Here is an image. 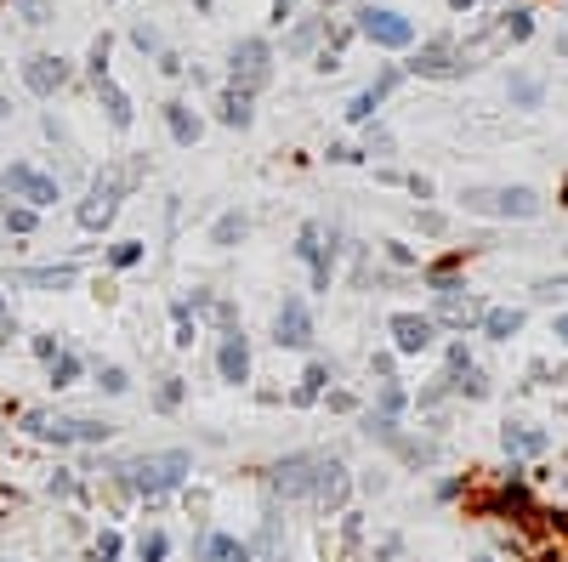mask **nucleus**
<instances>
[{"mask_svg": "<svg viewBox=\"0 0 568 562\" xmlns=\"http://www.w3.org/2000/svg\"><path fill=\"white\" fill-rule=\"evenodd\" d=\"M267 494L284 500V506H313L319 517L347 506V494H353V472H347V460L330 455V449H296V455H284L267 466Z\"/></svg>", "mask_w": 568, "mask_h": 562, "instance_id": "1", "label": "nucleus"}, {"mask_svg": "<svg viewBox=\"0 0 568 562\" xmlns=\"http://www.w3.org/2000/svg\"><path fill=\"white\" fill-rule=\"evenodd\" d=\"M142 176H148V154H125V159H114V165H103V171L91 176L86 199L74 205V222H80L86 233H103L108 222L120 216V199L137 194Z\"/></svg>", "mask_w": 568, "mask_h": 562, "instance_id": "2", "label": "nucleus"}, {"mask_svg": "<svg viewBox=\"0 0 568 562\" xmlns=\"http://www.w3.org/2000/svg\"><path fill=\"white\" fill-rule=\"evenodd\" d=\"M194 472V455L188 449H148V455L125 460L120 466V489L142 494V500H160V494H177Z\"/></svg>", "mask_w": 568, "mask_h": 562, "instance_id": "3", "label": "nucleus"}, {"mask_svg": "<svg viewBox=\"0 0 568 562\" xmlns=\"http://www.w3.org/2000/svg\"><path fill=\"white\" fill-rule=\"evenodd\" d=\"M432 284V324H449V330H466V324H478L483 318V301L466 290L461 279H449V273H438Z\"/></svg>", "mask_w": 568, "mask_h": 562, "instance_id": "4", "label": "nucleus"}, {"mask_svg": "<svg viewBox=\"0 0 568 562\" xmlns=\"http://www.w3.org/2000/svg\"><path fill=\"white\" fill-rule=\"evenodd\" d=\"M228 80H233V91H245V97H256V91L273 80V46L267 40H239L233 46V57H228Z\"/></svg>", "mask_w": 568, "mask_h": 562, "instance_id": "5", "label": "nucleus"}, {"mask_svg": "<svg viewBox=\"0 0 568 562\" xmlns=\"http://www.w3.org/2000/svg\"><path fill=\"white\" fill-rule=\"evenodd\" d=\"M466 211L478 216H517V222H529L540 216V194L534 188H466Z\"/></svg>", "mask_w": 568, "mask_h": 562, "instance_id": "6", "label": "nucleus"}, {"mask_svg": "<svg viewBox=\"0 0 568 562\" xmlns=\"http://www.w3.org/2000/svg\"><path fill=\"white\" fill-rule=\"evenodd\" d=\"M6 188H12V199H18V205H29V211H52L57 199H63V188H57V176H46L40 171V165H6Z\"/></svg>", "mask_w": 568, "mask_h": 562, "instance_id": "7", "label": "nucleus"}, {"mask_svg": "<svg viewBox=\"0 0 568 562\" xmlns=\"http://www.w3.org/2000/svg\"><path fill=\"white\" fill-rule=\"evenodd\" d=\"M273 341H279L284 352H307L313 347V307H307V296L284 290L279 313H273Z\"/></svg>", "mask_w": 568, "mask_h": 562, "instance_id": "8", "label": "nucleus"}, {"mask_svg": "<svg viewBox=\"0 0 568 562\" xmlns=\"http://www.w3.org/2000/svg\"><path fill=\"white\" fill-rule=\"evenodd\" d=\"M358 35L375 40V46H387V52H404V46H415V23H409L404 12L370 6V12H358Z\"/></svg>", "mask_w": 568, "mask_h": 562, "instance_id": "9", "label": "nucleus"}, {"mask_svg": "<svg viewBox=\"0 0 568 562\" xmlns=\"http://www.w3.org/2000/svg\"><path fill=\"white\" fill-rule=\"evenodd\" d=\"M409 69L421 74V80H455V74L472 69V57L455 46V40H426L421 52H415V63Z\"/></svg>", "mask_w": 568, "mask_h": 562, "instance_id": "10", "label": "nucleus"}, {"mask_svg": "<svg viewBox=\"0 0 568 562\" xmlns=\"http://www.w3.org/2000/svg\"><path fill=\"white\" fill-rule=\"evenodd\" d=\"M250 545V562H290V540H284V511L267 506L262 511V528H256V540Z\"/></svg>", "mask_w": 568, "mask_h": 562, "instance_id": "11", "label": "nucleus"}, {"mask_svg": "<svg viewBox=\"0 0 568 562\" xmlns=\"http://www.w3.org/2000/svg\"><path fill=\"white\" fill-rule=\"evenodd\" d=\"M387 330H392V347L409 352V358H415V352H426L432 341H438V324H432L426 313H392V318H387Z\"/></svg>", "mask_w": 568, "mask_h": 562, "instance_id": "12", "label": "nucleus"}, {"mask_svg": "<svg viewBox=\"0 0 568 562\" xmlns=\"http://www.w3.org/2000/svg\"><path fill=\"white\" fill-rule=\"evenodd\" d=\"M23 86L35 91V97H57V91L69 86V63L52 52H35L29 63H23Z\"/></svg>", "mask_w": 568, "mask_h": 562, "instance_id": "13", "label": "nucleus"}, {"mask_svg": "<svg viewBox=\"0 0 568 562\" xmlns=\"http://www.w3.org/2000/svg\"><path fill=\"white\" fill-rule=\"evenodd\" d=\"M23 432L40 438V443L69 449V443H80V415H46V409H29V415H23Z\"/></svg>", "mask_w": 568, "mask_h": 562, "instance_id": "14", "label": "nucleus"}, {"mask_svg": "<svg viewBox=\"0 0 568 562\" xmlns=\"http://www.w3.org/2000/svg\"><path fill=\"white\" fill-rule=\"evenodd\" d=\"M216 375H222L228 387H245L250 381V335L245 330L222 335V347H216Z\"/></svg>", "mask_w": 568, "mask_h": 562, "instance_id": "15", "label": "nucleus"}, {"mask_svg": "<svg viewBox=\"0 0 568 562\" xmlns=\"http://www.w3.org/2000/svg\"><path fill=\"white\" fill-rule=\"evenodd\" d=\"M74 279H80V267H74V262H57V267H12V284H23V290H74Z\"/></svg>", "mask_w": 568, "mask_h": 562, "instance_id": "16", "label": "nucleus"}, {"mask_svg": "<svg viewBox=\"0 0 568 562\" xmlns=\"http://www.w3.org/2000/svg\"><path fill=\"white\" fill-rule=\"evenodd\" d=\"M392 86H398V69H381V74H375V86H370V91H358V97H353L347 120H353V125H370V120H375V108H381V97H387Z\"/></svg>", "mask_w": 568, "mask_h": 562, "instance_id": "17", "label": "nucleus"}, {"mask_svg": "<svg viewBox=\"0 0 568 562\" xmlns=\"http://www.w3.org/2000/svg\"><path fill=\"white\" fill-rule=\"evenodd\" d=\"M199 562H250V545L239 540V534H222V528H211V534L199 540Z\"/></svg>", "mask_w": 568, "mask_h": 562, "instance_id": "18", "label": "nucleus"}, {"mask_svg": "<svg viewBox=\"0 0 568 562\" xmlns=\"http://www.w3.org/2000/svg\"><path fill=\"white\" fill-rule=\"evenodd\" d=\"M97 103L108 108V125H114V131H131V120H137V114H131V97H125L120 86H114V80H97Z\"/></svg>", "mask_w": 568, "mask_h": 562, "instance_id": "19", "label": "nucleus"}, {"mask_svg": "<svg viewBox=\"0 0 568 562\" xmlns=\"http://www.w3.org/2000/svg\"><path fill=\"white\" fill-rule=\"evenodd\" d=\"M324 387H330V364H324V358H313V364L302 369V387L290 392V404H296V409L319 404V398H324Z\"/></svg>", "mask_w": 568, "mask_h": 562, "instance_id": "20", "label": "nucleus"}, {"mask_svg": "<svg viewBox=\"0 0 568 562\" xmlns=\"http://www.w3.org/2000/svg\"><path fill=\"white\" fill-rule=\"evenodd\" d=\"M245 233H250V216L245 211H222L211 222V245L216 250H233V245H245Z\"/></svg>", "mask_w": 568, "mask_h": 562, "instance_id": "21", "label": "nucleus"}, {"mask_svg": "<svg viewBox=\"0 0 568 562\" xmlns=\"http://www.w3.org/2000/svg\"><path fill=\"white\" fill-rule=\"evenodd\" d=\"M165 125H171V137H177L182 148H194L199 131H205V125H199V114L188 103H165Z\"/></svg>", "mask_w": 568, "mask_h": 562, "instance_id": "22", "label": "nucleus"}, {"mask_svg": "<svg viewBox=\"0 0 568 562\" xmlns=\"http://www.w3.org/2000/svg\"><path fill=\"white\" fill-rule=\"evenodd\" d=\"M194 341H199V318H194V307H188V301L177 296V301H171V347L188 352Z\"/></svg>", "mask_w": 568, "mask_h": 562, "instance_id": "23", "label": "nucleus"}, {"mask_svg": "<svg viewBox=\"0 0 568 562\" xmlns=\"http://www.w3.org/2000/svg\"><path fill=\"white\" fill-rule=\"evenodd\" d=\"M478 324H483L489 335H495V341H512V335L523 330V313H517V307H483Z\"/></svg>", "mask_w": 568, "mask_h": 562, "instance_id": "24", "label": "nucleus"}, {"mask_svg": "<svg viewBox=\"0 0 568 562\" xmlns=\"http://www.w3.org/2000/svg\"><path fill=\"white\" fill-rule=\"evenodd\" d=\"M80 369H86V364H80V352H74V347H63V352L52 358V364H46V381H52V392L74 387V381H80Z\"/></svg>", "mask_w": 568, "mask_h": 562, "instance_id": "25", "label": "nucleus"}, {"mask_svg": "<svg viewBox=\"0 0 568 562\" xmlns=\"http://www.w3.org/2000/svg\"><path fill=\"white\" fill-rule=\"evenodd\" d=\"M182 398H188V381H182V375H160V381H154V415H177Z\"/></svg>", "mask_w": 568, "mask_h": 562, "instance_id": "26", "label": "nucleus"}, {"mask_svg": "<svg viewBox=\"0 0 568 562\" xmlns=\"http://www.w3.org/2000/svg\"><path fill=\"white\" fill-rule=\"evenodd\" d=\"M358 432H364L370 443H387V449H398V443H404L398 421H392V415H375V409H364V421H358Z\"/></svg>", "mask_w": 568, "mask_h": 562, "instance_id": "27", "label": "nucleus"}, {"mask_svg": "<svg viewBox=\"0 0 568 562\" xmlns=\"http://www.w3.org/2000/svg\"><path fill=\"white\" fill-rule=\"evenodd\" d=\"M216 108H222V125H233V131H245V125L250 120H256V108H250V97H245V91H222V103H216Z\"/></svg>", "mask_w": 568, "mask_h": 562, "instance_id": "28", "label": "nucleus"}, {"mask_svg": "<svg viewBox=\"0 0 568 562\" xmlns=\"http://www.w3.org/2000/svg\"><path fill=\"white\" fill-rule=\"evenodd\" d=\"M319 250H324V222H302V233H296V245H290V256L296 262H319Z\"/></svg>", "mask_w": 568, "mask_h": 562, "instance_id": "29", "label": "nucleus"}, {"mask_svg": "<svg viewBox=\"0 0 568 562\" xmlns=\"http://www.w3.org/2000/svg\"><path fill=\"white\" fill-rule=\"evenodd\" d=\"M500 443H506V455H540V449H546V432H523V426H506V432H500Z\"/></svg>", "mask_w": 568, "mask_h": 562, "instance_id": "30", "label": "nucleus"}, {"mask_svg": "<svg viewBox=\"0 0 568 562\" xmlns=\"http://www.w3.org/2000/svg\"><path fill=\"white\" fill-rule=\"evenodd\" d=\"M404 409H409V392L398 387V381H381V387H375V415H392V421H398Z\"/></svg>", "mask_w": 568, "mask_h": 562, "instance_id": "31", "label": "nucleus"}, {"mask_svg": "<svg viewBox=\"0 0 568 562\" xmlns=\"http://www.w3.org/2000/svg\"><path fill=\"white\" fill-rule=\"evenodd\" d=\"M91 381H97V392H108V398L131 392V375H125L120 364H97V375H91Z\"/></svg>", "mask_w": 568, "mask_h": 562, "instance_id": "32", "label": "nucleus"}, {"mask_svg": "<svg viewBox=\"0 0 568 562\" xmlns=\"http://www.w3.org/2000/svg\"><path fill=\"white\" fill-rule=\"evenodd\" d=\"M40 211H29V205H6L0 211V233H35Z\"/></svg>", "mask_w": 568, "mask_h": 562, "instance_id": "33", "label": "nucleus"}, {"mask_svg": "<svg viewBox=\"0 0 568 562\" xmlns=\"http://www.w3.org/2000/svg\"><path fill=\"white\" fill-rule=\"evenodd\" d=\"M199 318H211V324H216L222 335H228V330H239V307H233L228 296H211V307H205Z\"/></svg>", "mask_w": 568, "mask_h": 562, "instance_id": "34", "label": "nucleus"}, {"mask_svg": "<svg viewBox=\"0 0 568 562\" xmlns=\"http://www.w3.org/2000/svg\"><path fill=\"white\" fill-rule=\"evenodd\" d=\"M137 551H142V562H165L171 557V534H165V528H148Z\"/></svg>", "mask_w": 568, "mask_h": 562, "instance_id": "35", "label": "nucleus"}, {"mask_svg": "<svg viewBox=\"0 0 568 562\" xmlns=\"http://www.w3.org/2000/svg\"><path fill=\"white\" fill-rule=\"evenodd\" d=\"M313 40H319V18H307L290 29V40H284V52H313Z\"/></svg>", "mask_w": 568, "mask_h": 562, "instance_id": "36", "label": "nucleus"}, {"mask_svg": "<svg viewBox=\"0 0 568 562\" xmlns=\"http://www.w3.org/2000/svg\"><path fill=\"white\" fill-rule=\"evenodd\" d=\"M142 262V239H120V245H108V267H137Z\"/></svg>", "mask_w": 568, "mask_h": 562, "instance_id": "37", "label": "nucleus"}, {"mask_svg": "<svg viewBox=\"0 0 568 562\" xmlns=\"http://www.w3.org/2000/svg\"><path fill=\"white\" fill-rule=\"evenodd\" d=\"M529 29H534L529 12H506V23L495 29V40H529Z\"/></svg>", "mask_w": 568, "mask_h": 562, "instance_id": "38", "label": "nucleus"}, {"mask_svg": "<svg viewBox=\"0 0 568 562\" xmlns=\"http://www.w3.org/2000/svg\"><path fill=\"white\" fill-rule=\"evenodd\" d=\"M12 6H18L23 23H35V29L40 23H52V0H12Z\"/></svg>", "mask_w": 568, "mask_h": 562, "instance_id": "39", "label": "nucleus"}, {"mask_svg": "<svg viewBox=\"0 0 568 562\" xmlns=\"http://www.w3.org/2000/svg\"><path fill=\"white\" fill-rule=\"evenodd\" d=\"M131 46L137 52H160V29L154 23H131Z\"/></svg>", "mask_w": 568, "mask_h": 562, "instance_id": "40", "label": "nucleus"}, {"mask_svg": "<svg viewBox=\"0 0 568 562\" xmlns=\"http://www.w3.org/2000/svg\"><path fill=\"white\" fill-rule=\"evenodd\" d=\"M46 489H52L57 500H69V494H80V477H74V472H52V483H46Z\"/></svg>", "mask_w": 568, "mask_h": 562, "instance_id": "41", "label": "nucleus"}, {"mask_svg": "<svg viewBox=\"0 0 568 562\" xmlns=\"http://www.w3.org/2000/svg\"><path fill=\"white\" fill-rule=\"evenodd\" d=\"M29 347H35V358H40V364H52L57 352H63V341H57V335H35Z\"/></svg>", "mask_w": 568, "mask_h": 562, "instance_id": "42", "label": "nucleus"}, {"mask_svg": "<svg viewBox=\"0 0 568 562\" xmlns=\"http://www.w3.org/2000/svg\"><path fill=\"white\" fill-rule=\"evenodd\" d=\"M534 296H540V301H557V296H568V273H563V279H540V284H534Z\"/></svg>", "mask_w": 568, "mask_h": 562, "instance_id": "43", "label": "nucleus"}, {"mask_svg": "<svg viewBox=\"0 0 568 562\" xmlns=\"http://www.w3.org/2000/svg\"><path fill=\"white\" fill-rule=\"evenodd\" d=\"M12 335H18V318H12V307L0 296V347H12Z\"/></svg>", "mask_w": 568, "mask_h": 562, "instance_id": "44", "label": "nucleus"}, {"mask_svg": "<svg viewBox=\"0 0 568 562\" xmlns=\"http://www.w3.org/2000/svg\"><path fill=\"white\" fill-rule=\"evenodd\" d=\"M364 154H392V137L381 125H370V142H364Z\"/></svg>", "mask_w": 568, "mask_h": 562, "instance_id": "45", "label": "nucleus"}, {"mask_svg": "<svg viewBox=\"0 0 568 562\" xmlns=\"http://www.w3.org/2000/svg\"><path fill=\"white\" fill-rule=\"evenodd\" d=\"M381 250H387V262H392V267H409V262H415V256H409V245H398V239H387Z\"/></svg>", "mask_w": 568, "mask_h": 562, "instance_id": "46", "label": "nucleus"}, {"mask_svg": "<svg viewBox=\"0 0 568 562\" xmlns=\"http://www.w3.org/2000/svg\"><path fill=\"white\" fill-rule=\"evenodd\" d=\"M398 551H404V540H398V534H387V540L375 545V557H381V562H387V557H398Z\"/></svg>", "mask_w": 568, "mask_h": 562, "instance_id": "47", "label": "nucleus"}, {"mask_svg": "<svg viewBox=\"0 0 568 562\" xmlns=\"http://www.w3.org/2000/svg\"><path fill=\"white\" fill-rule=\"evenodd\" d=\"M444 228H449V222L438 211H421V233H444Z\"/></svg>", "mask_w": 568, "mask_h": 562, "instance_id": "48", "label": "nucleus"}, {"mask_svg": "<svg viewBox=\"0 0 568 562\" xmlns=\"http://www.w3.org/2000/svg\"><path fill=\"white\" fill-rule=\"evenodd\" d=\"M404 182H409V194L415 199H432V182H426V176H404Z\"/></svg>", "mask_w": 568, "mask_h": 562, "instance_id": "49", "label": "nucleus"}, {"mask_svg": "<svg viewBox=\"0 0 568 562\" xmlns=\"http://www.w3.org/2000/svg\"><path fill=\"white\" fill-rule=\"evenodd\" d=\"M330 409H341V415H347V409H358V398H353V392H330Z\"/></svg>", "mask_w": 568, "mask_h": 562, "instance_id": "50", "label": "nucleus"}, {"mask_svg": "<svg viewBox=\"0 0 568 562\" xmlns=\"http://www.w3.org/2000/svg\"><path fill=\"white\" fill-rule=\"evenodd\" d=\"M370 369H375V375H387V381H392V352H375V358H370Z\"/></svg>", "mask_w": 568, "mask_h": 562, "instance_id": "51", "label": "nucleus"}, {"mask_svg": "<svg viewBox=\"0 0 568 562\" xmlns=\"http://www.w3.org/2000/svg\"><path fill=\"white\" fill-rule=\"evenodd\" d=\"M290 6H296V0H273V18L284 23V18H290Z\"/></svg>", "mask_w": 568, "mask_h": 562, "instance_id": "52", "label": "nucleus"}, {"mask_svg": "<svg viewBox=\"0 0 568 562\" xmlns=\"http://www.w3.org/2000/svg\"><path fill=\"white\" fill-rule=\"evenodd\" d=\"M6 205H12V188H6V176H0V211H6Z\"/></svg>", "mask_w": 568, "mask_h": 562, "instance_id": "53", "label": "nucleus"}, {"mask_svg": "<svg viewBox=\"0 0 568 562\" xmlns=\"http://www.w3.org/2000/svg\"><path fill=\"white\" fill-rule=\"evenodd\" d=\"M557 335H563V347H568V313H563V318H557Z\"/></svg>", "mask_w": 568, "mask_h": 562, "instance_id": "54", "label": "nucleus"}, {"mask_svg": "<svg viewBox=\"0 0 568 562\" xmlns=\"http://www.w3.org/2000/svg\"><path fill=\"white\" fill-rule=\"evenodd\" d=\"M449 6H455V12H466V6H472V0H449Z\"/></svg>", "mask_w": 568, "mask_h": 562, "instance_id": "55", "label": "nucleus"}, {"mask_svg": "<svg viewBox=\"0 0 568 562\" xmlns=\"http://www.w3.org/2000/svg\"><path fill=\"white\" fill-rule=\"evenodd\" d=\"M6 114H12V103H6V97H0V120H6Z\"/></svg>", "mask_w": 568, "mask_h": 562, "instance_id": "56", "label": "nucleus"}, {"mask_svg": "<svg viewBox=\"0 0 568 562\" xmlns=\"http://www.w3.org/2000/svg\"><path fill=\"white\" fill-rule=\"evenodd\" d=\"M478 562H495V557H478Z\"/></svg>", "mask_w": 568, "mask_h": 562, "instance_id": "57", "label": "nucleus"}, {"mask_svg": "<svg viewBox=\"0 0 568 562\" xmlns=\"http://www.w3.org/2000/svg\"><path fill=\"white\" fill-rule=\"evenodd\" d=\"M324 6H336V0H324Z\"/></svg>", "mask_w": 568, "mask_h": 562, "instance_id": "58", "label": "nucleus"}]
</instances>
